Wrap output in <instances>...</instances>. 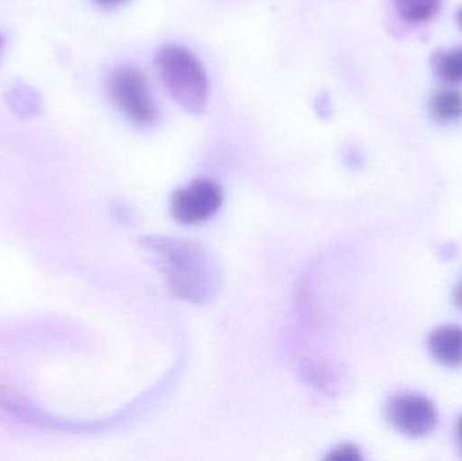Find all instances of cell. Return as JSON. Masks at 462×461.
<instances>
[{"label": "cell", "instance_id": "1", "mask_svg": "<svg viewBox=\"0 0 462 461\" xmlns=\"http://www.w3.org/2000/svg\"><path fill=\"white\" fill-rule=\"evenodd\" d=\"M143 246L153 257L175 297L203 302L218 290V267L198 244L170 237H146Z\"/></svg>", "mask_w": 462, "mask_h": 461}, {"label": "cell", "instance_id": "2", "mask_svg": "<svg viewBox=\"0 0 462 461\" xmlns=\"http://www.w3.org/2000/svg\"><path fill=\"white\" fill-rule=\"evenodd\" d=\"M157 72L173 99L189 113H202L208 105V73L192 51L180 45H165L154 59Z\"/></svg>", "mask_w": 462, "mask_h": 461}, {"label": "cell", "instance_id": "3", "mask_svg": "<svg viewBox=\"0 0 462 461\" xmlns=\"http://www.w3.org/2000/svg\"><path fill=\"white\" fill-rule=\"evenodd\" d=\"M108 91L119 110L135 126H153L159 119V111L154 105L145 75L133 65H122L111 72L108 78Z\"/></svg>", "mask_w": 462, "mask_h": 461}, {"label": "cell", "instance_id": "4", "mask_svg": "<svg viewBox=\"0 0 462 461\" xmlns=\"http://www.w3.org/2000/svg\"><path fill=\"white\" fill-rule=\"evenodd\" d=\"M385 416L393 428L412 438H425L439 422L436 406L415 392H398L388 400Z\"/></svg>", "mask_w": 462, "mask_h": 461}, {"label": "cell", "instance_id": "5", "mask_svg": "<svg viewBox=\"0 0 462 461\" xmlns=\"http://www.w3.org/2000/svg\"><path fill=\"white\" fill-rule=\"evenodd\" d=\"M224 192L208 179H198L176 189L171 199V213L183 225H195L210 219L221 208Z\"/></svg>", "mask_w": 462, "mask_h": 461}, {"label": "cell", "instance_id": "6", "mask_svg": "<svg viewBox=\"0 0 462 461\" xmlns=\"http://www.w3.org/2000/svg\"><path fill=\"white\" fill-rule=\"evenodd\" d=\"M431 356L445 367L462 365V327L458 325H444L436 327L429 337Z\"/></svg>", "mask_w": 462, "mask_h": 461}, {"label": "cell", "instance_id": "7", "mask_svg": "<svg viewBox=\"0 0 462 461\" xmlns=\"http://www.w3.org/2000/svg\"><path fill=\"white\" fill-rule=\"evenodd\" d=\"M431 118L439 124H449L462 118V94L456 89H441L429 103Z\"/></svg>", "mask_w": 462, "mask_h": 461}, {"label": "cell", "instance_id": "8", "mask_svg": "<svg viewBox=\"0 0 462 461\" xmlns=\"http://www.w3.org/2000/svg\"><path fill=\"white\" fill-rule=\"evenodd\" d=\"M441 5L442 0H395L399 16L411 24L430 21L439 13Z\"/></svg>", "mask_w": 462, "mask_h": 461}, {"label": "cell", "instance_id": "9", "mask_svg": "<svg viewBox=\"0 0 462 461\" xmlns=\"http://www.w3.org/2000/svg\"><path fill=\"white\" fill-rule=\"evenodd\" d=\"M433 68L439 78L448 83H462V46L441 51L433 56Z\"/></svg>", "mask_w": 462, "mask_h": 461}, {"label": "cell", "instance_id": "10", "mask_svg": "<svg viewBox=\"0 0 462 461\" xmlns=\"http://www.w3.org/2000/svg\"><path fill=\"white\" fill-rule=\"evenodd\" d=\"M8 105L19 116H32L38 113L40 108V99L37 94L29 87H18V88L11 89L8 95Z\"/></svg>", "mask_w": 462, "mask_h": 461}, {"label": "cell", "instance_id": "11", "mask_svg": "<svg viewBox=\"0 0 462 461\" xmlns=\"http://www.w3.org/2000/svg\"><path fill=\"white\" fill-rule=\"evenodd\" d=\"M328 459L346 461L361 460V455L356 447L342 446L339 447V448L334 449V451L328 455Z\"/></svg>", "mask_w": 462, "mask_h": 461}, {"label": "cell", "instance_id": "12", "mask_svg": "<svg viewBox=\"0 0 462 461\" xmlns=\"http://www.w3.org/2000/svg\"><path fill=\"white\" fill-rule=\"evenodd\" d=\"M97 5H102V7L106 8H114L121 5L122 3L126 2V0H95Z\"/></svg>", "mask_w": 462, "mask_h": 461}, {"label": "cell", "instance_id": "13", "mask_svg": "<svg viewBox=\"0 0 462 461\" xmlns=\"http://www.w3.org/2000/svg\"><path fill=\"white\" fill-rule=\"evenodd\" d=\"M453 300H455L456 306L462 309V281L456 287L455 292H453Z\"/></svg>", "mask_w": 462, "mask_h": 461}, {"label": "cell", "instance_id": "14", "mask_svg": "<svg viewBox=\"0 0 462 461\" xmlns=\"http://www.w3.org/2000/svg\"><path fill=\"white\" fill-rule=\"evenodd\" d=\"M456 438H457V444L462 452V417L458 420L457 427H456Z\"/></svg>", "mask_w": 462, "mask_h": 461}, {"label": "cell", "instance_id": "15", "mask_svg": "<svg viewBox=\"0 0 462 461\" xmlns=\"http://www.w3.org/2000/svg\"><path fill=\"white\" fill-rule=\"evenodd\" d=\"M457 23H458V26H460L462 29V7L460 8V10H458V13H457Z\"/></svg>", "mask_w": 462, "mask_h": 461}, {"label": "cell", "instance_id": "16", "mask_svg": "<svg viewBox=\"0 0 462 461\" xmlns=\"http://www.w3.org/2000/svg\"><path fill=\"white\" fill-rule=\"evenodd\" d=\"M3 46H5V40H3V35L0 34V53H2Z\"/></svg>", "mask_w": 462, "mask_h": 461}]
</instances>
